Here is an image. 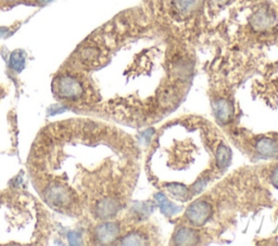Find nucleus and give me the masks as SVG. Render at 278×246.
Instances as JSON below:
<instances>
[{
    "mask_svg": "<svg viewBox=\"0 0 278 246\" xmlns=\"http://www.w3.org/2000/svg\"><path fill=\"white\" fill-rule=\"evenodd\" d=\"M54 90L60 99L76 101L81 99L84 94L83 84L73 76L64 75L55 80Z\"/></svg>",
    "mask_w": 278,
    "mask_h": 246,
    "instance_id": "f257e3e1",
    "label": "nucleus"
},
{
    "mask_svg": "<svg viewBox=\"0 0 278 246\" xmlns=\"http://www.w3.org/2000/svg\"><path fill=\"white\" fill-rule=\"evenodd\" d=\"M211 212H212V209H211L210 205L204 202H199L189 207L187 216L190 222L195 225H200L209 219V217L211 216Z\"/></svg>",
    "mask_w": 278,
    "mask_h": 246,
    "instance_id": "f03ea898",
    "label": "nucleus"
},
{
    "mask_svg": "<svg viewBox=\"0 0 278 246\" xmlns=\"http://www.w3.org/2000/svg\"><path fill=\"white\" fill-rule=\"evenodd\" d=\"M257 148H259V151L262 153V154H267V155L275 154V153H277L278 151V147L270 139L261 140L259 143H257Z\"/></svg>",
    "mask_w": 278,
    "mask_h": 246,
    "instance_id": "7ed1b4c3",
    "label": "nucleus"
},
{
    "mask_svg": "<svg viewBox=\"0 0 278 246\" xmlns=\"http://www.w3.org/2000/svg\"><path fill=\"white\" fill-rule=\"evenodd\" d=\"M10 63H11L12 69L15 71H21L24 68L25 64V59L24 54L21 51H15L11 55V60H10Z\"/></svg>",
    "mask_w": 278,
    "mask_h": 246,
    "instance_id": "20e7f679",
    "label": "nucleus"
},
{
    "mask_svg": "<svg viewBox=\"0 0 278 246\" xmlns=\"http://www.w3.org/2000/svg\"><path fill=\"white\" fill-rule=\"evenodd\" d=\"M176 240H177V243L179 244H192L195 240V235L194 234L193 231H190V230L184 229L182 230V231H179Z\"/></svg>",
    "mask_w": 278,
    "mask_h": 246,
    "instance_id": "39448f33",
    "label": "nucleus"
},
{
    "mask_svg": "<svg viewBox=\"0 0 278 246\" xmlns=\"http://www.w3.org/2000/svg\"><path fill=\"white\" fill-rule=\"evenodd\" d=\"M181 9H189L195 2V0H175Z\"/></svg>",
    "mask_w": 278,
    "mask_h": 246,
    "instance_id": "423d86ee",
    "label": "nucleus"
},
{
    "mask_svg": "<svg viewBox=\"0 0 278 246\" xmlns=\"http://www.w3.org/2000/svg\"><path fill=\"white\" fill-rule=\"evenodd\" d=\"M272 180H273V184L278 189V168L276 171L273 172V176H272Z\"/></svg>",
    "mask_w": 278,
    "mask_h": 246,
    "instance_id": "0eeeda50",
    "label": "nucleus"
}]
</instances>
